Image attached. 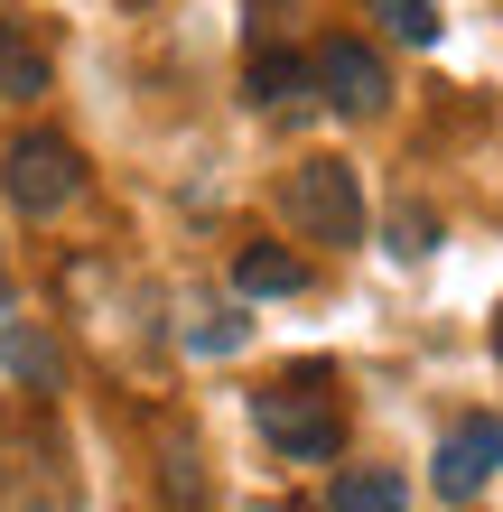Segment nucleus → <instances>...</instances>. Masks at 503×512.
<instances>
[{
    "label": "nucleus",
    "instance_id": "7ed1b4c3",
    "mask_svg": "<svg viewBox=\"0 0 503 512\" xmlns=\"http://www.w3.org/2000/svg\"><path fill=\"white\" fill-rule=\"evenodd\" d=\"M0 187H10V205L19 215H66L75 205V187H84V159L56 131H28V140H10V159H0Z\"/></svg>",
    "mask_w": 503,
    "mask_h": 512
},
{
    "label": "nucleus",
    "instance_id": "423d86ee",
    "mask_svg": "<svg viewBox=\"0 0 503 512\" xmlns=\"http://www.w3.org/2000/svg\"><path fill=\"white\" fill-rule=\"evenodd\" d=\"M243 84H252L261 112H280V122H299V112L317 103V66H308V56H289V47H252Z\"/></svg>",
    "mask_w": 503,
    "mask_h": 512
},
{
    "label": "nucleus",
    "instance_id": "39448f33",
    "mask_svg": "<svg viewBox=\"0 0 503 512\" xmlns=\"http://www.w3.org/2000/svg\"><path fill=\"white\" fill-rule=\"evenodd\" d=\"M494 475H503V419H457V429L438 438V457H429V485L448 494V503L485 494Z\"/></svg>",
    "mask_w": 503,
    "mask_h": 512
},
{
    "label": "nucleus",
    "instance_id": "9b49d317",
    "mask_svg": "<svg viewBox=\"0 0 503 512\" xmlns=\"http://www.w3.org/2000/svg\"><path fill=\"white\" fill-rule=\"evenodd\" d=\"M364 10L382 19V38H401V47H438V0H364Z\"/></svg>",
    "mask_w": 503,
    "mask_h": 512
},
{
    "label": "nucleus",
    "instance_id": "9d476101",
    "mask_svg": "<svg viewBox=\"0 0 503 512\" xmlns=\"http://www.w3.org/2000/svg\"><path fill=\"white\" fill-rule=\"evenodd\" d=\"M327 512H410V485H401L392 466H354V475H336Z\"/></svg>",
    "mask_w": 503,
    "mask_h": 512
},
{
    "label": "nucleus",
    "instance_id": "ddd939ff",
    "mask_svg": "<svg viewBox=\"0 0 503 512\" xmlns=\"http://www.w3.org/2000/svg\"><path fill=\"white\" fill-rule=\"evenodd\" d=\"M243 336H252V326H243V317H233V308H205V317L187 326V345H196V354H233V345H243Z\"/></svg>",
    "mask_w": 503,
    "mask_h": 512
},
{
    "label": "nucleus",
    "instance_id": "f8f14e48",
    "mask_svg": "<svg viewBox=\"0 0 503 512\" xmlns=\"http://www.w3.org/2000/svg\"><path fill=\"white\" fill-rule=\"evenodd\" d=\"M429 243H438V215H429L420 196H401V205H392V261H420Z\"/></svg>",
    "mask_w": 503,
    "mask_h": 512
},
{
    "label": "nucleus",
    "instance_id": "6e6552de",
    "mask_svg": "<svg viewBox=\"0 0 503 512\" xmlns=\"http://www.w3.org/2000/svg\"><path fill=\"white\" fill-rule=\"evenodd\" d=\"M47 47L38 38H28V19H0V94H10V103H38L47 94Z\"/></svg>",
    "mask_w": 503,
    "mask_h": 512
},
{
    "label": "nucleus",
    "instance_id": "2eb2a0df",
    "mask_svg": "<svg viewBox=\"0 0 503 512\" xmlns=\"http://www.w3.org/2000/svg\"><path fill=\"white\" fill-rule=\"evenodd\" d=\"M494 354H503V317H494Z\"/></svg>",
    "mask_w": 503,
    "mask_h": 512
},
{
    "label": "nucleus",
    "instance_id": "f257e3e1",
    "mask_svg": "<svg viewBox=\"0 0 503 512\" xmlns=\"http://www.w3.org/2000/svg\"><path fill=\"white\" fill-rule=\"evenodd\" d=\"M252 419H261V438L280 447V457H299V466H336V447H345V419L327 401V373H289V382H261L252 391Z\"/></svg>",
    "mask_w": 503,
    "mask_h": 512
},
{
    "label": "nucleus",
    "instance_id": "1a4fd4ad",
    "mask_svg": "<svg viewBox=\"0 0 503 512\" xmlns=\"http://www.w3.org/2000/svg\"><path fill=\"white\" fill-rule=\"evenodd\" d=\"M0 364H10L28 391H56V336H38V326H19V317H0Z\"/></svg>",
    "mask_w": 503,
    "mask_h": 512
},
{
    "label": "nucleus",
    "instance_id": "4468645a",
    "mask_svg": "<svg viewBox=\"0 0 503 512\" xmlns=\"http://www.w3.org/2000/svg\"><path fill=\"white\" fill-rule=\"evenodd\" d=\"M0 317H10V261H0Z\"/></svg>",
    "mask_w": 503,
    "mask_h": 512
},
{
    "label": "nucleus",
    "instance_id": "20e7f679",
    "mask_svg": "<svg viewBox=\"0 0 503 512\" xmlns=\"http://www.w3.org/2000/svg\"><path fill=\"white\" fill-rule=\"evenodd\" d=\"M317 103L327 112H345V122H373L382 103H392V66H382V47H364V38H317Z\"/></svg>",
    "mask_w": 503,
    "mask_h": 512
},
{
    "label": "nucleus",
    "instance_id": "f03ea898",
    "mask_svg": "<svg viewBox=\"0 0 503 512\" xmlns=\"http://www.w3.org/2000/svg\"><path fill=\"white\" fill-rule=\"evenodd\" d=\"M280 224L299 233V243L354 252V243H364V177H354L345 159H308V168H289V187H280Z\"/></svg>",
    "mask_w": 503,
    "mask_h": 512
},
{
    "label": "nucleus",
    "instance_id": "0eeeda50",
    "mask_svg": "<svg viewBox=\"0 0 503 512\" xmlns=\"http://www.w3.org/2000/svg\"><path fill=\"white\" fill-rule=\"evenodd\" d=\"M233 289H243V298H299L308 261L280 252V243H243V252H233Z\"/></svg>",
    "mask_w": 503,
    "mask_h": 512
}]
</instances>
